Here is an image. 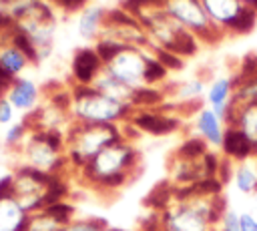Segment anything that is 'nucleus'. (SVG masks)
Masks as SVG:
<instances>
[{
  "label": "nucleus",
  "instance_id": "nucleus-9",
  "mask_svg": "<svg viewBox=\"0 0 257 231\" xmlns=\"http://www.w3.org/2000/svg\"><path fill=\"white\" fill-rule=\"evenodd\" d=\"M151 60V48L145 46H120L112 58L104 62V70L131 88L147 86V66Z\"/></svg>",
  "mask_w": 257,
  "mask_h": 231
},
{
  "label": "nucleus",
  "instance_id": "nucleus-27",
  "mask_svg": "<svg viewBox=\"0 0 257 231\" xmlns=\"http://www.w3.org/2000/svg\"><path fill=\"white\" fill-rule=\"evenodd\" d=\"M64 223L56 219L48 209H40L36 213L28 215V225L26 231H62Z\"/></svg>",
  "mask_w": 257,
  "mask_h": 231
},
{
  "label": "nucleus",
  "instance_id": "nucleus-23",
  "mask_svg": "<svg viewBox=\"0 0 257 231\" xmlns=\"http://www.w3.org/2000/svg\"><path fill=\"white\" fill-rule=\"evenodd\" d=\"M233 183L235 189L243 195H253L257 187V159H247L241 163H235L233 167Z\"/></svg>",
  "mask_w": 257,
  "mask_h": 231
},
{
  "label": "nucleus",
  "instance_id": "nucleus-39",
  "mask_svg": "<svg viewBox=\"0 0 257 231\" xmlns=\"http://www.w3.org/2000/svg\"><path fill=\"white\" fill-rule=\"evenodd\" d=\"M12 2H16V0H0V6H4V8H6V6H10Z\"/></svg>",
  "mask_w": 257,
  "mask_h": 231
},
{
  "label": "nucleus",
  "instance_id": "nucleus-13",
  "mask_svg": "<svg viewBox=\"0 0 257 231\" xmlns=\"http://www.w3.org/2000/svg\"><path fill=\"white\" fill-rule=\"evenodd\" d=\"M102 60L96 54L94 46H82L76 48L72 54V62H70V72H72V82L80 84V86H88L94 82V78L98 76V72L102 70Z\"/></svg>",
  "mask_w": 257,
  "mask_h": 231
},
{
  "label": "nucleus",
  "instance_id": "nucleus-41",
  "mask_svg": "<svg viewBox=\"0 0 257 231\" xmlns=\"http://www.w3.org/2000/svg\"><path fill=\"white\" fill-rule=\"evenodd\" d=\"M211 231H219V229H217V227H213V229H211Z\"/></svg>",
  "mask_w": 257,
  "mask_h": 231
},
{
  "label": "nucleus",
  "instance_id": "nucleus-3",
  "mask_svg": "<svg viewBox=\"0 0 257 231\" xmlns=\"http://www.w3.org/2000/svg\"><path fill=\"white\" fill-rule=\"evenodd\" d=\"M70 119L78 125H124L131 121L135 108L126 102L114 100L92 84L70 88Z\"/></svg>",
  "mask_w": 257,
  "mask_h": 231
},
{
  "label": "nucleus",
  "instance_id": "nucleus-29",
  "mask_svg": "<svg viewBox=\"0 0 257 231\" xmlns=\"http://www.w3.org/2000/svg\"><path fill=\"white\" fill-rule=\"evenodd\" d=\"M106 227H108V221L102 217H82L66 223L62 231H104Z\"/></svg>",
  "mask_w": 257,
  "mask_h": 231
},
{
  "label": "nucleus",
  "instance_id": "nucleus-25",
  "mask_svg": "<svg viewBox=\"0 0 257 231\" xmlns=\"http://www.w3.org/2000/svg\"><path fill=\"white\" fill-rule=\"evenodd\" d=\"M30 133H32V127H30V123H28L26 119L16 121V123L8 125V129L4 131L2 143H4V147H6L8 151L18 153V151L22 149V145L26 143V139H28Z\"/></svg>",
  "mask_w": 257,
  "mask_h": 231
},
{
  "label": "nucleus",
  "instance_id": "nucleus-21",
  "mask_svg": "<svg viewBox=\"0 0 257 231\" xmlns=\"http://www.w3.org/2000/svg\"><path fill=\"white\" fill-rule=\"evenodd\" d=\"M205 92H207V86H205V82H203L201 78H189V80L181 82V84L175 88L173 98H175L177 106H181V108H185V106H195V108L199 110V108L203 106V104H201V98H203Z\"/></svg>",
  "mask_w": 257,
  "mask_h": 231
},
{
  "label": "nucleus",
  "instance_id": "nucleus-34",
  "mask_svg": "<svg viewBox=\"0 0 257 231\" xmlns=\"http://www.w3.org/2000/svg\"><path fill=\"white\" fill-rule=\"evenodd\" d=\"M12 28H14V20L4 10H0V44H4V36H10Z\"/></svg>",
  "mask_w": 257,
  "mask_h": 231
},
{
  "label": "nucleus",
  "instance_id": "nucleus-6",
  "mask_svg": "<svg viewBox=\"0 0 257 231\" xmlns=\"http://www.w3.org/2000/svg\"><path fill=\"white\" fill-rule=\"evenodd\" d=\"M66 133L56 129H32L26 143L18 151L20 163L24 167L36 169L46 175H66L70 173L66 153Z\"/></svg>",
  "mask_w": 257,
  "mask_h": 231
},
{
  "label": "nucleus",
  "instance_id": "nucleus-17",
  "mask_svg": "<svg viewBox=\"0 0 257 231\" xmlns=\"http://www.w3.org/2000/svg\"><path fill=\"white\" fill-rule=\"evenodd\" d=\"M28 213L10 195H0V231H26Z\"/></svg>",
  "mask_w": 257,
  "mask_h": 231
},
{
  "label": "nucleus",
  "instance_id": "nucleus-16",
  "mask_svg": "<svg viewBox=\"0 0 257 231\" xmlns=\"http://www.w3.org/2000/svg\"><path fill=\"white\" fill-rule=\"evenodd\" d=\"M195 129H197V135H199L209 147L221 149V143H223V135H225L227 125H225L223 119H219L209 106H201V108L197 110Z\"/></svg>",
  "mask_w": 257,
  "mask_h": 231
},
{
  "label": "nucleus",
  "instance_id": "nucleus-19",
  "mask_svg": "<svg viewBox=\"0 0 257 231\" xmlns=\"http://www.w3.org/2000/svg\"><path fill=\"white\" fill-rule=\"evenodd\" d=\"M104 18H106V10L100 8V6H86V8H82V12L78 14V22H76L78 34L84 40H94L96 42L100 32H102Z\"/></svg>",
  "mask_w": 257,
  "mask_h": 231
},
{
  "label": "nucleus",
  "instance_id": "nucleus-31",
  "mask_svg": "<svg viewBox=\"0 0 257 231\" xmlns=\"http://www.w3.org/2000/svg\"><path fill=\"white\" fill-rule=\"evenodd\" d=\"M44 209H48V211H50L56 219H60L64 225H66V223H70L72 219H76V217H74L76 209H74V205H72V203H68V201H58V203L48 205V207H44Z\"/></svg>",
  "mask_w": 257,
  "mask_h": 231
},
{
  "label": "nucleus",
  "instance_id": "nucleus-24",
  "mask_svg": "<svg viewBox=\"0 0 257 231\" xmlns=\"http://www.w3.org/2000/svg\"><path fill=\"white\" fill-rule=\"evenodd\" d=\"M173 201H175V185L167 179V181H161L155 189H151V193L145 199V205L149 207V211H159L161 213Z\"/></svg>",
  "mask_w": 257,
  "mask_h": 231
},
{
  "label": "nucleus",
  "instance_id": "nucleus-36",
  "mask_svg": "<svg viewBox=\"0 0 257 231\" xmlns=\"http://www.w3.org/2000/svg\"><path fill=\"white\" fill-rule=\"evenodd\" d=\"M52 2H56V6H60L64 10H76L86 4V0H52Z\"/></svg>",
  "mask_w": 257,
  "mask_h": 231
},
{
  "label": "nucleus",
  "instance_id": "nucleus-28",
  "mask_svg": "<svg viewBox=\"0 0 257 231\" xmlns=\"http://www.w3.org/2000/svg\"><path fill=\"white\" fill-rule=\"evenodd\" d=\"M209 151H211L209 145L197 135V137H189V139H185V141L177 147V151H175L173 155H177V157H181V159L195 161V159H201L203 155H207Z\"/></svg>",
  "mask_w": 257,
  "mask_h": 231
},
{
  "label": "nucleus",
  "instance_id": "nucleus-20",
  "mask_svg": "<svg viewBox=\"0 0 257 231\" xmlns=\"http://www.w3.org/2000/svg\"><path fill=\"white\" fill-rule=\"evenodd\" d=\"M92 86H94V88H98L100 92L108 94L110 98L120 100V102H126V104H131V106H133L135 88H131V86L122 84L118 78H114L110 72H106V70H104V66H102V70L98 72V76L94 78Z\"/></svg>",
  "mask_w": 257,
  "mask_h": 231
},
{
  "label": "nucleus",
  "instance_id": "nucleus-14",
  "mask_svg": "<svg viewBox=\"0 0 257 231\" xmlns=\"http://www.w3.org/2000/svg\"><path fill=\"white\" fill-rule=\"evenodd\" d=\"M6 96H8V100L12 102V106L16 110H20L24 114H30L40 104L42 88L34 80H30L26 76H18L10 82V86L6 90Z\"/></svg>",
  "mask_w": 257,
  "mask_h": 231
},
{
  "label": "nucleus",
  "instance_id": "nucleus-30",
  "mask_svg": "<svg viewBox=\"0 0 257 231\" xmlns=\"http://www.w3.org/2000/svg\"><path fill=\"white\" fill-rule=\"evenodd\" d=\"M169 74V68L153 54L151 50V60H149V66H147V84L149 86H159Z\"/></svg>",
  "mask_w": 257,
  "mask_h": 231
},
{
  "label": "nucleus",
  "instance_id": "nucleus-12",
  "mask_svg": "<svg viewBox=\"0 0 257 231\" xmlns=\"http://www.w3.org/2000/svg\"><path fill=\"white\" fill-rule=\"evenodd\" d=\"M233 92H235V82L233 76H217L205 92V100L209 104V108L223 119V123L227 125L233 112Z\"/></svg>",
  "mask_w": 257,
  "mask_h": 231
},
{
  "label": "nucleus",
  "instance_id": "nucleus-26",
  "mask_svg": "<svg viewBox=\"0 0 257 231\" xmlns=\"http://www.w3.org/2000/svg\"><path fill=\"white\" fill-rule=\"evenodd\" d=\"M165 104V92L159 86H141L135 90L133 96V108H157Z\"/></svg>",
  "mask_w": 257,
  "mask_h": 231
},
{
  "label": "nucleus",
  "instance_id": "nucleus-33",
  "mask_svg": "<svg viewBox=\"0 0 257 231\" xmlns=\"http://www.w3.org/2000/svg\"><path fill=\"white\" fill-rule=\"evenodd\" d=\"M14 114H16V108L12 106V102L8 100V96H0V125H12L14 123Z\"/></svg>",
  "mask_w": 257,
  "mask_h": 231
},
{
  "label": "nucleus",
  "instance_id": "nucleus-5",
  "mask_svg": "<svg viewBox=\"0 0 257 231\" xmlns=\"http://www.w3.org/2000/svg\"><path fill=\"white\" fill-rule=\"evenodd\" d=\"M126 139L122 133V125H78L72 123L66 131V161L68 169L76 175L84 169L102 149L108 145Z\"/></svg>",
  "mask_w": 257,
  "mask_h": 231
},
{
  "label": "nucleus",
  "instance_id": "nucleus-22",
  "mask_svg": "<svg viewBox=\"0 0 257 231\" xmlns=\"http://www.w3.org/2000/svg\"><path fill=\"white\" fill-rule=\"evenodd\" d=\"M227 127H237L257 147V104L237 106V108L233 106V112H231Z\"/></svg>",
  "mask_w": 257,
  "mask_h": 231
},
{
  "label": "nucleus",
  "instance_id": "nucleus-18",
  "mask_svg": "<svg viewBox=\"0 0 257 231\" xmlns=\"http://www.w3.org/2000/svg\"><path fill=\"white\" fill-rule=\"evenodd\" d=\"M28 64H30V60L20 48H16L10 42L0 44V70H2V74L8 82L18 78Z\"/></svg>",
  "mask_w": 257,
  "mask_h": 231
},
{
  "label": "nucleus",
  "instance_id": "nucleus-40",
  "mask_svg": "<svg viewBox=\"0 0 257 231\" xmlns=\"http://www.w3.org/2000/svg\"><path fill=\"white\" fill-rule=\"evenodd\" d=\"M251 197H253V199L257 201V187H255V191H253V195H251Z\"/></svg>",
  "mask_w": 257,
  "mask_h": 231
},
{
  "label": "nucleus",
  "instance_id": "nucleus-37",
  "mask_svg": "<svg viewBox=\"0 0 257 231\" xmlns=\"http://www.w3.org/2000/svg\"><path fill=\"white\" fill-rule=\"evenodd\" d=\"M8 86H10V82H6V80H4L2 76H0V96H4V94H6Z\"/></svg>",
  "mask_w": 257,
  "mask_h": 231
},
{
  "label": "nucleus",
  "instance_id": "nucleus-11",
  "mask_svg": "<svg viewBox=\"0 0 257 231\" xmlns=\"http://www.w3.org/2000/svg\"><path fill=\"white\" fill-rule=\"evenodd\" d=\"M137 133L153 135V137H165L173 135L181 129V119L175 112L165 110V106L157 108H137L128 121Z\"/></svg>",
  "mask_w": 257,
  "mask_h": 231
},
{
  "label": "nucleus",
  "instance_id": "nucleus-4",
  "mask_svg": "<svg viewBox=\"0 0 257 231\" xmlns=\"http://www.w3.org/2000/svg\"><path fill=\"white\" fill-rule=\"evenodd\" d=\"M131 14H135L137 20L143 24V28L151 40V48H163V50L179 54L181 58L193 56L197 52L199 38L193 36L189 30H185L181 24H177L163 10L161 4L143 6Z\"/></svg>",
  "mask_w": 257,
  "mask_h": 231
},
{
  "label": "nucleus",
  "instance_id": "nucleus-2",
  "mask_svg": "<svg viewBox=\"0 0 257 231\" xmlns=\"http://www.w3.org/2000/svg\"><path fill=\"white\" fill-rule=\"evenodd\" d=\"M227 209L229 207L223 195L173 201L159 213V231H211L219 225Z\"/></svg>",
  "mask_w": 257,
  "mask_h": 231
},
{
  "label": "nucleus",
  "instance_id": "nucleus-15",
  "mask_svg": "<svg viewBox=\"0 0 257 231\" xmlns=\"http://www.w3.org/2000/svg\"><path fill=\"white\" fill-rule=\"evenodd\" d=\"M221 153L225 159L241 163V161L257 157V147L237 127H227L223 135V143H221Z\"/></svg>",
  "mask_w": 257,
  "mask_h": 231
},
{
  "label": "nucleus",
  "instance_id": "nucleus-1",
  "mask_svg": "<svg viewBox=\"0 0 257 231\" xmlns=\"http://www.w3.org/2000/svg\"><path fill=\"white\" fill-rule=\"evenodd\" d=\"M139 163L141 153L135 147V141L122 139L102 149L84 169L76 173V177L86 187L100 193L120 191L135 179Z\"/></svg>",
  "mask_w": 257,
  "mask_h": 231
},
{
  "label": "nucleus",
  "instance_id": "nucleus-10",
  "mask_svg": "<svg viewBox=\"0 0 257 231\" xmlns=\"http://www.w3.org/2000/svg\"><path fill=\"white\" fill-rule=\"evenodd\" d=\"M211 22L225 34H247L257 24V10L239 0H201Z\"/></svg>",
  "mask_w": 257,
  "mask_h": 231
},
{
  "label": "nucleus",
  "instance_id": "nucleus-32",
  "mask_svg": "<svg viewBox=\"0 0 257 231\" xmlns=\"http://www.w3.org/2000/svg\"><path fill=\"white\" fill-rule=\"evenodd\" d=\"M217 229L219 231H241V213H237L235 209H227Z\"/></svg>",
  "mask_w": 257,
  "mask_h": 231
},
{
  "label": "nucleus",
  "instance_id": "nucleus-35",
  "mask_svg": "<svg viewBox=\"0 0 257 231\" xmlns=\"http://www.w3.org/2000/svg\"><path fill=\"white\" fill-rule=\"evenodd\" d=\"M241 231H257V217L249 211L241 213Z\"/></svg>",
  "mask_w": 257,
  "mask_h": 231
},
{
  "label": "nucleus",
  "instance_id": "nucleus-8",
  "mask_svg": "<svg viewBox=\"0 0 257 231\" xmlns=\"http://www.w3.org/2000/svg\"><path fill=\"white\" fill-rule=\"evenodd\" d=\"M161 6L177 24L197 36L199 42H213L223 36V32L207 16L201 0H161Z\"/></svg>",
  "mask_w": 257,
  "mask_h": 231
},
{
  "label": "nucleus",
  "instance_id": "nucleus-38",
  "mask_svg": "<svg viewBox=\"0 0 257 231\" xmlns=\"http://www.w3.org/2000/svg\"><path fill=\"white\" fill-rule=\"evenodd\" d=\"M241 4H245V6H249V8H255L257 10V0H239Z\"/></svg>",
  "mask_w": 257,
  "mask_h": 231
},
{
  "label": "nucleus",
  "instance_id": "nucleus-7",
  "mask_svg": "<svg viewBox=\"0 0 257 231\" xmlns=\"http://www.w3.org/2000/svg\"><path fill=\"white\" fill-rule=\"evenodd\" d=\"M12 173H14L12 197L20 203V207L28 215L48 207V193L58 175H46L24 165H16Z\"/></svg>",
  "mask_w": 257,
  "mask_h": 231
}]
</instances>
